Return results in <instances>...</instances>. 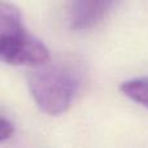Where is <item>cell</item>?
Here are the masks:
<instances>
[{
    "mask_svg": "<svg viewBox=\"0 0 148 148\" xmlns=\"http://www.w3.org/2000/svg\"><path fill=\"white\" fill-rule=\"evenodd\" d=\"M42 64L29 74L27 86L35 104L49 116H60L72 105L81 86V75L72 65Z\"/></svg>",
    "mask_w": 148,
    "mask_h": 148,
    "instance_id": "cell-1",
    "label": "cell"
},
{
    "mask_svg": "<svg viewBox=\"0 0 148 148\" xmlns=\"http://www.w3.org/2000/svg\"><path fill=\"white\" fill-rule=\"evenodd\" d=\"M0 61L35 68L49 61V51L25 27L16 5L0 0Z\"/></svg>",
    "mask_w": 148,
    "mask_h": 148,
    "instance_id": "cell-2",
    "label": "cell"
},
{
    "mask_svg": "<svg viewBox=\"0 0 148 148\" xmlns=\"http://www.w3.org/2000/svg\"><path fill=\"white\" fill-rule=\"evenodd\" d=\"M120 0H72L69 26L74 31H86L99 25Z\"/></svg>",
    "mask_w": 148,
    "mask_h": 148,
    "instance_id": "cell-3",
    "label": "cell"
},
{
    "mask_svg": "<svg viewBox=\"0 0 148 148\" xmlns=\"http://www.w3.org/2000/svg\"><path fill=\"white\" fill-rule=\"evenodd\" d=\"M121 91L126 97L148 109V77H139L123 82Z\"/></svg>",
    "mask_w": 148,
    "mask_h": 148,
    "instance_id": "cell-4",
    "label": "cell"
},
{
    "mask_svg": "<svg viewBox=\"0 0 148 148\" xmlns=\"http://www.w3.org/2000/svg\"><path fill=\"white\" fill-rule=\"evenodd\" d=\"M13 131H14V127H13L12 122L0 117V142L9 139L13 135Z\"/></svg>",
    "mask_w": 148,
    "mask_h": 148,
    "instance_id": "cell-5",
    "label": "cell"
}]
</instances>
